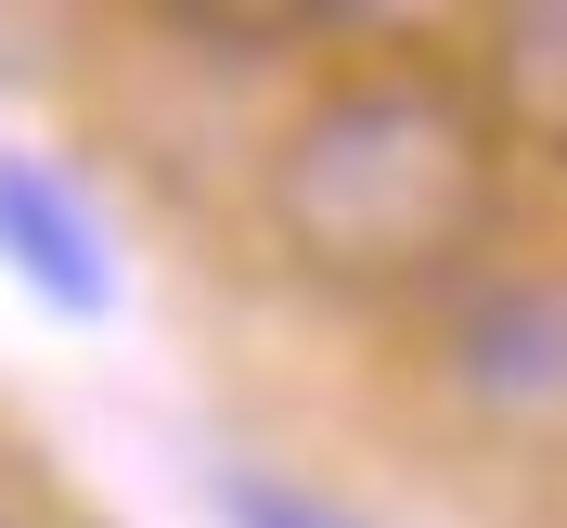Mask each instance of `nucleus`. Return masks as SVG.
Returning <instances> with one entry per match:
<instances>
[{
    "mask_svg": "<svg viewBox=\"0 0 567 528\" xmlns=\"http://www.w3.org/2000/svg\"><path fill=\"white\" fill-rule=\"evenodd\" d=\"M477 219H491V142L425 77L322 91L271 155V232L310 271H349V283L439 271L452 246H477Z\"/></svg>",
    "mask_w": 567,
    "mask_h": 528,
    "instance_id": "1",
    "label": "nucleus"
},
{
    "mask_svg": "<svg viewBox=\"0 0 567 528\" xmlns=\"http://www.w3.org/2000/svg\"><path fill=\"white\" fill-rule=\"evenodd\" d=\"M452 387L503 425H567V271H516L491 297H464Z\"/></svg>",
    "mask_w": 567,
    "mask_h": 528,
    "instance_id": "2",
    "label": "nucleus"
},
{
    "mask_svg": "<svg viewBox=\"0 0 567 528\" xmlns=\"http://www.w3.org/2000/svg\"><path fill=\"white\" fill-rule=\"evenodd\" d=\"M0 258H13L52 310H104L116 297V258H104V232H91V207H78L52 168H27V155H0Z\"/></svg>",
    "mask_w": 567,
    "mask_h": 528,
    "instance_id": "3",
    "label": "nucleus"
},
{
    "mask_svg": "<svg viewBox=\"0 0 567 528\" xmlns=\"http://www.w3.org/2000/svg\"><path fill=\"white\" fill-rule=\"evenodd\" d=\"M503 77H516V104L542 130H567V13H516L503 27Z\"/></svg>",
    "mask_w": 567,
    "mask_h": 528,
    "instance_id": "4",
    "label": "nucleus"
},
{
    "mask_svg": "<svg viewBox=\"0 0 567 528\" xmlns=\"http://www.w3.org/2000/svg\"><path fill=\"white\" fill-rule=\"evenodd\" d=\"M219 516H233V528H349L336 503L284 490V477H258V464H219Z\"/></svg>",
    "mask_w": 567,
    "mask_h": 528,
    "instance_id": "5",
    "label": "nucleus"
}]
</instances>
